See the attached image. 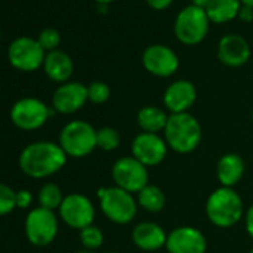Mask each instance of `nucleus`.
Instances as JSON below:
<instances>
[{
    "label": "nucleus",
    "instance_id": "11",
    "mask_svg": "<svg viewBox=\"0 0 253 253\" xmlns=\"http://www.w3.org/2000/svg\"><path fill=\"white\" fill-rule=\"evenodd\" d=\"M58 213L61 220L67 226L78 231H82L84 228L94 225V219H95V207L92 201L88 197L78 192L64 197L58 209Z\"/></svg>",
    "mask_w": 253,
    "mask_h": 253
},
{
    "label": "nucleus",
    "instance_id": "30",
    "mask_svg": "<svg viewBox=\"0 0 253 253\" xmlns=\"http://www.w3.org/2000/svg\"><path fill=\"white\" fill-rule=\"evenodd\" d=\"M33 201V195L30 191L27 189H21V191H17V207L20 209H27Z\"/></svg>",
    "mask_w": 253,
    "mask_h": 253
},
{
    "label": "nucleus",
    "instance_id": "18",
    "mask_svg": "<svg viewBox=\"0 0 253 253\" xmlns=\"http://www.w3.org/2000/svg\"><path fill=\"white\" fill-rule=\"evenodd\" d=\"M167 232L164 228L155 222H140L131 231V240L143 252H157L166 247Z\"/></svg>",
    "mask_w": 253,
    "mask_h": 253
},
{
    "label": "nucleus",
    "instance_id": "3",
    "mask_svg": "<svg viewBox=\"0 0 253 253\" xmlns=\"http://www.w3.org/2000/svg\"><path fill=\"white\" fill-rule=\"evenodd\" d=\"M243 200L234 188L214 189L206 203V214L217 228H231L243 217Z\"/></svg>",
    "mask_w": 253,
    "mask_h": 253
},
{
    "label": "nucleus",
    "instance_id": "13",
    "mask_svg": "<svg viewBox=\"0 0 253 253\" xmlns=\"http://www.w3.org/2000/svg\"><path fill=\"white\" fill-rule=\"evenodd\" d=\"M169 152V146L160 134L139 133L131 142V154L146 167H155L161 164Z\"/></svg>",
    "mask_w": 253,
    "mask_h": 253
},
{
    "label": "nucleus",
    "instance_id": "20",
    "mask_svg": "<svg viewBox=\"0 0 253 253\" xmlns=\"http://www.w3.org/2000/svg\"><path fill=\"white\" fill-rule=\"evenodd\" d=\"M244 170H246L244 160L238 154L229 152L219 158L216 164V177L220 186L234 188L243 179Z\"/></svg>",
    "mask_w": 253,
    "mask_h": 253
},
{
    "label": "nucleus",
    "instance_id": "24",
    "mask_svg": "<svg viewBox=\"0 0 253 253\" xmlns=\"http://www.w3.org/2000/svg\"><path fill=\"white\" fill-rule=\"evenodd\" d=\"M38 200H39V207L54 211V210L60 209V206L64 200V195H63L61 188L57 183H45L39 189Z\"/></svg>",
    "mask_w": 253,
    "mask_h": 253
},
{
    "label": "nucleus",
    "instance_id": "41",
    "mask_svg": "<svg viewBox=\"0 0 253 253\" xmlns=\"http://www.w3.org/2000/svg\"><path fill=\"white\" fill-rule=\"evenodd\" d=\"M109 253H112V252H109Z\"/></svg>",
    "mask_w": 253,
    "mask_h": 253
},
{
    "label": "nucleus",
    "instance_id": "1",
    "mask_svg": "<svg viewBox=\"0 0 253 253\" xmlns=\"http://www.w3.org/2000/svg\"><path fill=\"white\" fill-rule=\"evenodd\" d=\"M67 163V155L58 143L35 142L27 145L18 158L20 169L33 179H45L58 173Z\"/></svg>",
    "mask_w": 253,
    "mask_h": 253
},
{
    "label": "nucleus",
    "instance_id": "5",
    "mask_svg": "<svg viewBox=\"0 0 253 253\" xmlns=\"http://www.w3.org/2000/svg\"><path fill=\"white\" fill-rule=\"evenodd\" d=\"M58 145L67 157L85 158L97 148V130L86 121H72L60 131Z\"/></svg>",
    "mask_w": 253,
    "mask_h": 253
},
{
    "label": "nucleus",
    "instance_id": "34",
    "mask_svg": "<svg viewBox=\"0 0 253 253\" xmlns=\"http://www.w3.org/2000/svg\"><path fill=\"white\" fill-rule=\"evenodd\" d=\"M191 5H194V6H198V8H201V9H206L207 6H209V3L211 2V0H191Z\"/></svg>",
    "mask_w": 253,
    "mask_h": 253
},
{
    "label": "nucleus",
    "instance_id": "7",
    "mask_svg": "<svg viewBox=\"0 0 253 253\" xmlns=\"http://www.w3.org/2000/svg\"><path fill=\"white\" fill-rule=\"evenodd\" d=\"M112 179L115 186L130 192L139 194L149 185L148 167L131 157H121L112 166Z\"/></svg>",
    "mask_w": 253,
    "mask_h": 253
},
{
    "label": "nucleus",
    "instance_id": "10",
    "mask_svg": "<svg viewBox=\"0 0 253 253\" xmlns=\"http://www.w3.org/2000/svg\"><path fill=\"white\" fill-rule=\"evenodd\" d=\"M46 52L39 45L38 39L21 36L11 42L8 48V60L11 66L20 72H36L43 67Z\"/></svg>",
    "mask_w": 253,
    "mask_h": 253
},
{
    "label": "nucleus",
    "instance_id": "25",
    "mask_svg": "<svg viewBox=\"0 0 253 253\" xmlns=\"http://www.w3.org/2000/svg\"><path fill=\"white\" fill-rule=\"evenodd\" d=\"M121 145V134L113 126H103L97 130V148L104 152H112Z\"/></svg>",
    "mask_w": 253,
    "mask_h": 253
},
{
    "label": "nucleus",
    "instance_id": "19",
    "mask_svg": "<svg viewBox=\"0 0 253 253\" xmlns=\"http://www.w3.org/2000/svg\"><path fill=\"white\" fill-rule=\"evenodd\" d=\"M43 70H45V75L51 81L58 82V84H66L70 81L73 75L75 64H73L72 57L67 52L57 49V51L46 54L45 61H43Z\"/></svg>",
    "mask_w": 253,
    "mask_h": 253
},
{
    "label": "nucleus",
    "instance_id": "38",
    "mask_svg": "<svg viewBox=\"0 0 253 253\" xmlns=\"http://www.w3.org/2000/svg\"><path fill=\"white\" fill-rule=\"evenodd\" d=\"M249 253H253V247H252V249L249 250Z\"/></svg>",
    "mask_w": 253,
    "mask_h": 253
},
{
    "label": "nucleus",
    "instance_id": "31",
    "mask_svg": "<svg viewBox=\"0 0 253 253\" xmlns=\"http://www.w3.org/2000/svg\"><path fill=\"white\" fill-rule=\"evenodd\" d=\"M244 226H246L247 235L253 240V204L247 209L244 214Z\"/></svg>",
    "mask_w": 253,
    "mask_h": 253
},
{
    "label": "nucleus",
    "instance_id": "9",
    "mask_svg": "<svg viewBox=\"0 0 253 253\" xmlns=\"http://www.w3.org/2000/svg\"><path fill=\"white\" fill-rule=\"evenodd\" d=\"M24 231L27 240L33 246L45 247L51 244L58 234V217L52 210L36 207L27 214Z\"/></svg>",
    "mask_w": 253,
    "mask_h": 253
},
{
    "label": "nucleus",
    "instance_id": "35",
    "mask_svg": "<svg viewBox=\"0 0 253 253\" xmlns=\"http://www.w3.org/2000/svg\"><path fill=\"white\" fill-rule=\"evenodd\" d=\"M241 5H246V6H250L253 8V0H240Z\"/></svg>",
    "mask_w": 253,
    "mask_h": 253
},
{
    "label": "nucleus",
    "instance_id": "29",
    "mask_svg": "<svg viewBox=\"0 0 253 253\" xmlns=\"http://www.w3.org/2000/svg\"><path fill=\"white\" fill-rule=\"evenodd\" d=\"M88 101L94 104H103L110 98V88L106 82L101 81H94L88 86Z\"/></svg>",
    "mask_w": 253,
    "mask_h": 253
},
{
    "label": "nucleus",
    "instance_id": "28",
    "mask_svg": "<svg viewBox=\"0 0 253 253\" xmlns=\"http://www.w3.org/2000/svg\"><path fill=\"white\" fill-rule=\"evenodd\" d=\"M17 207V191L0 182V216L9 214Z\"/></svg>",
    "mask_w": 253,
    "mask_h": 253
},
{
    "label": "nucleus",
    "instance_id": "27",
    "mask_svg": "<svg viewBox=\"0 0 253 253\" xmlns=\"http://www.w3.org/2000/svg\"><path fill=\"white\" fill-rule=\"evenodd\" d=\"M38 42L39 45L43 48V51L48 54V52H52V51H57L60 43H61V36H60V32L57 29H52V27H46L43 29L39 36H38Z\"/></svg>",
    "mask_w": 253,
    "mask_h": 253
},
{
    "label": "nucleus",
    "instance_id": "17",
    "mask_svg": "<svg viewBox=\"0 0 253 253\" xmlns=\"http://www.w3.org/2000/svg\"><path fill=\"white\" fill-rule=\"evenodd\" d=\"M252 55L249 42L235 33L225 35L217 45V58L226 67H241L244 66Z\"/></svg>",
    "mask_w": 253,
    "mask_h": 253
},
{
    "label": "nucleus",
    "instance_id": "2",
    "mask_svg": "<svg viewBox=\"0 0 253 253\" xmlns=\"http://www.w3.org/2000/svg\"><path fill=\"white\" fill-rule=\"evenodd\" d=\"M163 134L167 146L182 155L194 152L203 140L201 124L189 112L170 115Z\"/></svg>",
    "mask_w": 253,
    "mask_h": 253
},
{
    "label": "nucleus",
    "instance_id": "16",
    "mask_svg": "<svg viewBox=\"0 0 253 253\" xmlns=\"http://www.w3.org/2000/svg\"><path fill=\"white\" fill-rule=\"evenodd\" d=\"M197 100V88L188 79H177L171 82L163 95L164 107L173 113H186Z\"/></svg>",
    "mask_w": 253,
    "mask_h": 253
},
{
    "label": "nucleus",
    "instance_id": "32",
    "mask_svg": "<svg viewBox=\"0 0 253 253\" xmlns=\"http://www.w3.org/2000/svg\"><path fill=\"white\" fill-rule=\"evenodd\" d=\"M145 2L155 11H166L173 3V0H145Z\"/></svg>",
    "mask_w": 253,
    "mask_h": 253
},
{
    "label": "nucleus",
    "instance_id": "21",
    "mask_svg": "<svg viewBox=\"0 0 253 253\" xmlns=\"http://www.w3.org/2000/svg\"><path fill=\"white\" fill-rule=\"evenodd\" d=\"M169 113L158 106H145L137 113V124L143 133H164L169 121Z\"/></svg>",
    "mask_w": 253,
    "mask_h": 253
},
{
    "label": "nucleus",
    "instance_id": "39",
    "mask_svg": "<svg viewBox=\"0 0 253 253\" xmlns=\"http://www.w3.org/2000/svg\"><path fill=\"white\" fill-rule=\"evenodd\" d=\"M0 39H2V32H0Z\"/></svg>",
    "mask_w": 253,
    "mask_h": 253
},
{
    "label": "nucleus",
    "instance_id": "40",
    "mask_svg": "<svg viewBox=\"0 0 253 253\" xmlns=\"http://www.w3.org/2000/svg\"><path fill=\"white\" fill-rule=\"evenodd\" d=\"M252 119H253V110H252Z\"/></svg>",
    "mask_w": 253,
    "mask_h": 253
},
{
    "label": "nucleus",
    "instance_id": "36",
    "mask_svg": "<svg viewBox=\"0 0 253 253\" xmlns=\"http://www.w3.org/2000/svg\"><path fill=\"white\" fill-rule=\"evenodd\" d=\"M95 2H97L98 5H109V3L113 2V0H95Z\"/></svg>",
    "mask_w": 253,
    "mask_h": 253
},
{
    "label": "nucleus",
    "instance_id": "4",
    "mask_svg": "<svg viewBox=\"0 0 253 253\" xmlns=\"http://www.w3.org/2000/svg\"><path fill=\"white\" fill-rule=\"evenodd\" d=\"M101 213L113 223L126 225L137 214V200L133 194L118 186H104L97 191Z\"/></svg>",
    "mask_w": 253,
    "mask_h": 253
},
{
    "label": "nucleus",
    "instance_id": "6",
    "mask_svg": "<svg viewBox=\"0 0 253 253\" xmlns=\"http://www.w3.org/2000/svg\"><path fill=\"white\" fill-rule=\"evenodd\" d=\"M209 27H210V20L206 14V9L189 5L185 6L176 15L173 32L180 43L186 46H194L206 39L209 33Z\"/></svg>",
    "mask_w": 253,
    "mask_h": 253
},
{
    "label": "nucleus",
    "instance_id": "8",
    "mask_svg": "<svg viewBox=\"0 0 253 253\" xmlns=\"http://www.w3.org/2000/svg\"><path fill=\"white\" fill-rule=\"evenodd\" d=\"M55 110L48 107L42 100L35 97H24L14 103L11 109V119L14 125L24 131H33L46 124Z\"/></svg>",
    "mask_w": 253,
    "mask_h": 253
},
{
    "label": "nucleus",
    "instance_id": "14",
    "mask_svg": "<svg viewBox=\"0 0 253 253\" xmlns=\"http://www.w3.org/2000/svg\"><path fill=\"white\" fill-rule=\"evenodd\" d=\"M169 253H206L207 238L195 226H177L167 235Z\"/></svg>",
    "mask_w": 253,
    "mask_h": 253
},
{
    "label": "nucleus",
    "instance_id": "37",
    "mask_svg": "<svg viewBox=\"0 0 253 253\" xmlns=\"http://www.w3.org/2000/svg\"><path fill=\"white\" fill-rule=\"evenodd\" d=\"M76 253H95L94 250H88V249H81L79 252H76Z\"/></svg>",
    "mask_w": 253,
    "mask_h": 253
},
{
    "label": "nucleus",
    "instance_id": "12",
    "mask_svg": "<svg viewBox=\"0 0 253 253\" xmlns=\"http://www.w3.org/2000/svg\"><path fill=\"white\" fill-rule=\"evenodd\" d=\"M142 64L146 72L157 78H170L177 72L180 61L171 48L161 43H154L143 51Z\"/></svg>",
    "mask_w": 253,
    "mask_h": 253
},
{
    "label": "nucleus",
    "instance_id": "15",
    "mask_svg": "<svg viewBox=\"0 0 253 253\" xmlns=\"http://www.w3.org/2000/svg\"><path fill=\"white\" fill-rule=\"evenodd\" d=\"M88 101V89L84 84L69 81L61 84L52 94V109L63 115H72L81 110Z\"/></svg>",
    "mask_w": 253,
    "mask_h": 253
},
{
    "label": "nucleus",
    "instance_id": "23",
    "mask_svg": "<svg viewBox=\"0 0 253 253\" xmlns=\"http://www.w3.org/2000/svg\"><path fill=\"white\" fill-rule=\"evenodd\" d=\"M166 203V194L155 185H148L137 194V204L149 213H160L164 210Z\"/></svg>",
    "mask_w": 253,
    "mask_h": 253
},
{
    "label": "nucleus",
    "instance_id": "26",
    "mask_svg": "<svg viewBox=\"0 0 253 253\" xmlns=\"http://www.w3.org/2000/svg\"><path fill=\"white\" fill-rule=\"evenodd\" d=\"M79 238H81V244L84 246V249H88V250L100 249L104 241L103 231L95 225H89L84 228L82 231H79Z\"/></svg>",
    "mask_w": 253,
    "mask_h": 253
},
{
    "label": "nucleus",
    "instance_id": "22",
    "mask_svg": "<svg viewBox=\"0 0 253 253\" xmlns=\"http://www.w3.org/2000/svg\"><path fill=\"white\" fill-rule=\"evenodd\" d=\"M241 9L240 0H211L206 8V14L210 23L214 24H226L235 18H238Z\"/></svg>",
    "mask_w": 253,
    "mask_h": 253
},
{
    "label": "nucleus",
    "instance_id": "33",
    "mask_svg": "<svg viewBox=\"0 0 253 253\" xmlns=\"http://www.w3.org/2000/svg\"><path fill=\"white\" fill-rule=\"evenodd\" d=\"M238 18H240L243 23H250V21L253 20V8L246 6V5H241L240 14H238Z\"/></svg>",
    "mask_w": 253,
    "mask_h": 253
}]
</instances>
